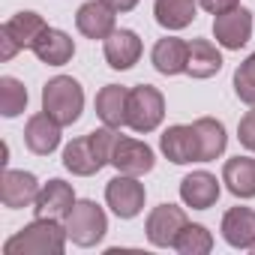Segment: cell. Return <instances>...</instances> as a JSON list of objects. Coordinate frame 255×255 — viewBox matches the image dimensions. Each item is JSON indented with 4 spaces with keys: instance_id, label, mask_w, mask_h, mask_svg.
I'll use <instances>...</instances> for the list:
<instances>
[{
    "instance_id": "1",
    "label": "cell",
    "mask_w": 255,
    "mask_h": 255,
    "mask_svg": "<svg viewBox=\"0 0 255 255\" xmlns=\"http://www.w3.org/2000/svg\"><path fill=\"white\" fill-rule=\"evenodd\" d=\"M114 129L111 126H102V129H93L75 141H69L63 147V165L66 171L78 174V177H90L96 171H102L105 165H111V153H114Z\"/></svg>"
},
{
    "instance_id": "2",
    "label": "cell",
    "mask_w": 255,
    "mask_h": 255,
    "mask_svg": "<svg viewBox=\"0 0 255 255\" xmlns=\"http://www.w3.org/2000/svg\"><path fill=\"white\" fill-rule=\"evenodd\" d=\"M66 225L57 219H36L3 243L6 255H60L66 249Z\"/></svg>"
},
{
    "instance_id": "3",
    "label": "cell",
    "mask_w": 255,
    "mask_h": 255,
    "mask_svg": "<svg viewBox=\"0 0 255 255\" xmlns=\"http://www.w3.org/2000/svg\"><path fill=\"white\" fill-rule=\"evenodd\" d=\"M84 108V90L69 75H54L42 87V111H48L60 126H72L81 117Z\"/></svg>"
},
{
    "instance_id": "4",
    "label": "cell",
    "mask_w": 255,
    "mask_h": 255,
    "mask_svg": "<svg viewBox=\"0 0 255 255\" xmlns=\"http://www.w3.org/2000/svg\"><path fill=\"white\" fill-rule=\"evenodd\" d=\"M63 222H66V234H69V240L75 246H96L105 237V231H108L105 210L96 201H90V198L75 201L72 210H69V216Z\"/></svg>"
},
{
    "instance_id": "5",
    "label": "cell",
    "mask_w": 255,
    "mask_h": 255,
    "mask_svg": "<svg viewBox=\"0 0 255 255\" xmlns=\"http://www.w3.org/2000/svg\"><path fill=\"white\" fill-rule=\"evenodd\" d=\"M165 117V99L153 84H138L129 90V114L126 126L135 132H153Z\"/></svg>"
},
{
    "instance_id": "6",
    "label": "cell",
    "mask_w": 255,
    "mask_h": 255,
    "mask_svg": "<svg viewBox=\"0 0 255 255\" xmlns=\"http://www.w3.org/2000/svg\"><path fill=\"white\" fill-rule=\"evenodd\" d=\"M45 21H42V15H36V12H15L3 27H0V57L3 60H12L21 48H33L36 45V39L45 33Z\"/></svg>"
},
{
    "instance_id": "7",
    "label": "cell",
    "mask_w": 255,
    "mask_h": 255,
    "mask_svg": "<svg viewBox=\"0 0 255 255\" xmlns=\"http://www.w3.org/2000/svg\"><path fill=\"white\" fill-rule=\"evenodd\" d=\"M105 201L120 219H132L144 210V186L132 174H117L105 186Z\"/></svg>"
},
{
    "instance_id": "8",
    "label": "cell",
    "mask_w": 255,
    "mask_h": 255,
    "mask_svg": "<svg viewBox=\"0 0 255 255\" xmlns=\"http://www.w3.org/2000/svg\"><path fill=\"white\" fill-rule=\"evenodd\" d=\"M183 228H186V213L177 204H159V207H153L150 216H147V225H144L147 240L153 246H162V249L174 246V240H177V234Z\"/></svg>"
},
{
    "instance_id": "9",
    "label": "cell",
    "mask_w": 255,
    "mask_h": 255,
    "mask_svg": "<svg viewBox=\"0 0 255 255\" xmlns=\"http://www.w3.org/2000/svg\"><path fill=\"white\" fill-rule=\"evenodd\" d=\"M153 150L144 144V141H135V138H123L117 135L114 141V153H111V165L117 168V174H132V177H141L153 168Z\"/></svg>"
},
{
    "instance_id": "10",
    "label": "cell",
    "mask_w": 255,
    "mask_h": 255,
    "mask_svg": "<svg viewBox=\"0 0 255 255\" xmlns=\"http://www.w3.org/2000/svg\"><path fill=\"white\" fill-rule=\"evenodd\" d=\"M213 36H216V42H219L222 48L240 51V48L249 42V36H252V15H249V9L237 6V9H231V12L216 15V18H213Z\"/></svg>"
},
{
    "instance_id": "11",
    "label": "cell",
    "mask_w": 255,
    "mask_h": 255,
    "mask_svg": "<svg viewBox=\"0 0 255 255\" xmlns=\"http://www.w3.org/2000/svg\"><path fill=\"white\" fill-rule=\"evenodd\" d=\"M72 204H75L72 186L66 180H48L33 201V213L36 219H66Z\"/></svg>"
},
{
    "instance_id": "12",
    "label": "cell",
    "mask_w": 255,
    "mask_h": 255,
    "mask_svg": "<svg viewBox=\"0 0 255 255\" xmlns=\"http://www.w3.org/2000/svg\"><path fill=\"white\" fill-rule=\"evenodd\" d=\"M114 15L117 12L108 3H102V0H87V3H81L78 12H75V27L87 39H108L117 30Z\"/></svg>"
},
{
    "instance_id": "13",
    "label": "cell",
    "mask_w": 255,
    "mask_h": 255,
    "mask_svg": "<svg viewBox=\"0 0 255 255\" xmlns=\"http://www.w3.org/2000/svg\"><path fill=\"white\" fill-rule=\"evenodd\" d=\"M39 180L30 174V171H12L6 168L3 171V180H0V201H3V207H30L39 195Z\"/></svg>"
},
{
    "instance_id": "14",
    "label": "cell",
    "mask_w": 255,
    "mask_h": 255,
    "mask_svg": "<svg viewBox=\"0 0 255 255\" xmlns=\"http://www.w3.org/2000/svg\"><path fill=\"white\" fill-rule=\"evenodd\" d=\"M24 144L36 153V156H48L57 150L60 144V123L48 114V111H39L27 120L24 126Z\"/></svg>"
},
{
    "instance_id": "15",
    "label": "cell",
    "mask_w": 255,
    "mask_h": 255,
    "mask_svg": "<svg viewBox=\"0 0 255 255\" xmlns=\"http://www.w3.org/2000/svg\"><path fill=\"white\" fill-rule=\"evenodd\" d=\"M180 198L192 210H207L219 201V180L210 171H192L180 180Z\"/></svg>"
},
{
    "instance_id": "16",
    "label": "cell",
    "mask_w": 255,
    "mask_h": 255,
    "mask_svg": "<svg viewBox=\"0 0 255 255\" xmlns=\"http://www.w3.org/2000/svg\"><path fill=\"white\" fill-rule=\"evenodd\" d=\"M159 147L165 153V159H171L174 165H186V162H198V138L192 126H168L159 138Z\"/></svg>"
},
{
    "instance_id": "17",
    "label": "cell",
    "mask_w": 255,
    "mask_h": 255,
    "mask_svg": "<svg viewBox=\"0 0 255 255\" xmlns=\"http://www.w3.org/2000/svg\"><path fill=\"white\" fill-rule=\"evenodd\" d=\"M105 42V60L111 69H132L141 57V39L135 30H114Z\"/></svg>"
},
{
    "instance_id": "18",
    "label": "cell",
    "mask_w": 255,
    "mask_h": 255,
    "mask_svg": "<svg viewBox=\"0 0 255 255\" xmlns=\"http://www.w3.org/2000/svg\"><path fill=\"white\" fill-rule=\"evenodd\" d=\"M96 114L102 117L105 126H111V129L126 126V114H129V87L105 84L96 93Z\"/></svg>"
},
{
    "instance_id": "19",
    "label": "cell",
    "mask_w": 255,
    "mask_h": 255,
    "mask_svg": "<svg viewBox=\"0 0 255 255\" xmlns=\"http://www.w3.org/2000/svg\"><path fill=\"white\" fill-rule=\"evenodd\" d=\"M222 237L234 249H255V210L231 207L222 216Z\"/></svg>"
},
{
    "instance_id": "20",
    "label": "cell",
    "mask_w": 255,
    "mask_h": 255,
    "mask_svg": "<svg viewBox=\"0 0 255 255\" xmlns=\"http://www.w3.org/2000/svg\"><path fill=\"white\" fill-rule=\"evenodd\" d=\"M30 51H33L42 63H48V66H63V63L72 60L75 42H72L69 33H63V30H57V27H45V33L36 39V45H33Z\"/></svg>"
},
{
    "instance_id": "21",
    "label": "cell",
    "mask_w": 255,
    "mask_h": 255,
    "mask_svg": "<svg viewBox=\"0 0 255 255\" xmlns=\"http://www.w3.org/2000/svg\"><path fill=\"white\" fill-rule=\"evenodd\" d=\"M195 138H198V162H213L225 153L228 135H225V126L216 117H198L192 123Z\"/></svg>"
},
{
    "instance_id": "22",
    "label": "cell",
    "mask_w": 255,
    "mask_h": 255,
    "mask_svg": "<svg viewBox=\"0 0 255 255\" xmlns=\"http://www.w3.org/2000/svg\"><path fill=\"white\" fill-rule=\"evenodd\" d=\"M150 60L156 66V72L162 75H180L186 72V60H189V42L177 39V36H165L153 45Z\"/></svg>"
},
{
    "instance_id": "23",
    "label": "cell",
    "mask_w": 255,
    "mask_h": 255,
    "mask_svg": "<svg viewBox=\"0 0 255 255\" xmlns=\"http://www.w3.org/2000/svg\"><path fill=\"white\" fill-rule=\"evenodd\" d=\"M222 183L237 198H255V159L252 156H234L222 168Z\"/></svg>"
},
{
    "instance_id": "24",
    "label": "cell",
    "mask_w": 255,
    "mask_h": 255,
    "mask_svg": "<svg viewBox=\"0 0 255 255\" xmlns=\"http://www.w3.org/2000/svg\"><path fill=\"white\" fill-rule=\"evenodd\" d=\"M222 69V54L210 39H192L189 42V60H186V72L192 78H213Z\"/></svg>"
},
{
    "instance_id": "25",
    "label": "cell",
    "mask_w": 255,
    "mask_h": 255,
    "mask_svg": "<svg viewBox=\"0 0 255 255\" xmlns=\"http://www.w3.org/2000/svg\"><path fill=\"white\" fill-rule=\"evenodd\" d=\"M198 12V3L195 0H156L153 3V15L156 21L165 27V30H183L192 24Z\"/></svg>"
},
{
    "instance_id": "26",
    "label": "cell",
    "mask_w": 255,
    "mask_h": 255,
    "mask_svg": "<svg viewBox=\"0 0 255 255\" xmlns=\"http://www.w3.org/2000/svg\"><path fill=\"white\" fill-rule=\"evenodd\" d=\"M24 108H27V87L18 78L3 75L0 78V114L3 117H18Z\"/></svg>"
},
{
    "instance_id": "27",
    "label": "cell",
    "mask_w": 255,
    "mask_h": 255,
    "mask_svg": "<svg viewBox=\"0 0 255 255\" xmlns=\"http://www.w3.org/2000/svg\"><path fill=\"white\" fill-rule=\"evenodd\" d=\"M174 249L180 252V255H207L210 249H213V234L204 228V225H192V222H186V228L177 234V240H174Z\"/></svg>"
},
{
    "instance_id": "28",
    "label": "cell",
    "mask_w": 255,
    "mask_h": 255,
    "mask_svg": "<svg viewBox=\"0 0 255 255\" xmlns=\"http://www.w3.org/2000/svg\"><path fill=\"white\" fill-rule=\"evenodd\" d=\"M234 93L240 102L255 105V54H249L234 72Z\"/></svg>"
},
{
    "instance_id": "29",
    "label": "cell",
    "mask_w": 255,
    "mask_h": 255,
    "mask_svg": "<svg viewBox=\"0 0 255 255\" xmlns=\"http://www.w3.org/2000/svg\"><path fill=\"white\" fill-rule=\"evenodd\" d=\"M237 138H240V144L246 150L255 153V105H252V111H246L240 117V123H237Z\"/></svg>"
},
{
    "instance_id": "30",
    "label": "cell",
    "mask_w": 255,
    "mask_h": 255,
    "mask_svg": "<svg viewBox=\"0 0 255 255\" xmlns=\"http://www.w3.org/2000/svg\"><path fill=\"white\" fill-rule=\"evenodd\" d=\"M237 3H240V0H198V6H201V9H207L210 15L231 12V9H237Z\"/></svg>"
},
{
    "instance_id": "31",
    "label": "cell",
    "mask_w": 255,
    "mask_h": 255,
    "mask_svg": "<svg viewBox=\"0 0 255 255\" xmlns=\"http://www.w3.org/2000/svg\"><path fill=\"white\" fill-rule=\"evenodd\" d=\"M102 3H108L114 12H129V9L138 6V0H102Z\"/></svg>"
}]
</instances>
